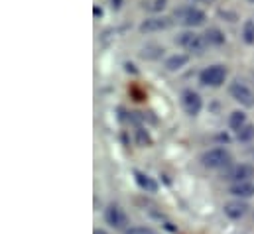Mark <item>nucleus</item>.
<instances>
[{
  "instance_id": "obj_5",
  "label": "nucleus",
  "mask_w": 254,
  "mask_h": 234,
  "mask_svg": "<svg viewBox=\"0 0 254 234\" xmlns=\"http://www.w3.org/2000/svg\"><path fill=\"white\" fill-rule=\"evenodd\" d=\"M229 93H231V97H233L237 103H241L243 107H247V109L254 107V93L245 85V83H241V81L231 83Z\"/></svg>"
},
{
  "instance_id": "obj_24",
  "label": "nucleus",
  "mask_w": 254,
  "mask_h": 234,
  "mask_svg": "<svg viewBox=\"0 0 254 234\" xmlns=\"http://www.w3.org/2000/svg\"><path fill=\"white\" fill-rule=\"evenodd\" d=\"M113 6H115V8H119V6H121V0H113Z\"/></svg>"
},
{
  "instance_id": "obj_12",
  "label": "nucleus",
  "mask_w": 254,
  "mask_h": 234,
  "mask_svg": "<svg viewBox=\"0 0 254 234\" xmlns=\"http://www.w3.org/2000/svg\"><path fill=\"white\" fill-rule=\"evenodd\" d=\"M134 179H136V183L142 191H146V193H156L158 191V183L150 176H146L142 172H134Z\"/></svg>"
},
{
  "instance_id": "obj_20",
  "label": "nucleus",
  "mask_w": 254,
  "mask_h": 234,
  "mask_svg": "<svg viewBox=\"0 0 254 234\" xmlns=\"http://www.w3.org/2000/svg\"><path fill=\"white\" fill-rule=\"evenodd\" d=\"M136 138H138V144L140 146H150L152 144V140H150V136L140 128V130H136Z\"/></svg>"
},
{
  "instance_id": "obj_19",
  "label": "nucleus",
  "mask_w": 254,
  "mask_h": 234,
  "mask_svg": "<svg viewBox=\"0 0 254 234\" xmlns=\"http://www.w3.org/2000/svg\"><path fill=\"white\" fill-rule=\"evenodd\" d=\"M166 2L168 0H150V2H144V8H148L152 12H160L166 8Z\"/></svg>"
},
{
  "instance_id": "obj_15",
  "label": "nucleus",
  "mask_w": 254,
  "mask_h": 234,
  "mask_svg": "<svg viewBox=\"0 0 254 234\" xmlns=\"http://www.w3.org/2000/svg\"><path fill=\"white\" fill-rule=\"evenodd\" d=\"M229 126L233 128V130H241L243 126H247V115L245 113H241V111H235V113H231V117H229Z\"/></svg>"
},
{
  "instance_id": "obj_11",
  "label": "nucleus",
  "mask_w": 254,
  "mask_h": 234,
  "mask_svg": "<svg viewBox=\"0 0 254 234\" xmlns=\"http://www.w3.org/2000/svg\"><path fill=\"white\" fill-rule=\"evenodd\" d=\"M229 193L233 197H239V199H251L254 195V183L253 181H239V183H233Z\"/></svg>"
},
{
  "instance_id": "obj_8",
  "label": "nucleus",
  "mask_w": 254,
  "mask_h": 234,
  "mask_svg": "<svg viewBox=\"0 0 254 234\" xmlns=\"http://www.w3.org/2000/svg\"><path fill=\"white\" fill-rule=\"evenodd\" d=\"M105 221H107L113 229H125L128 225L127 213H125L119 205H111V207L105 211Z\"/></svg>"
},
{
  "instance_id": "obj_16",
  "label": "nucleus",
  "mask_w": 254,
  "mask_h": 234,
  "mask_svg": "<svg viewBox=\"0 0 254 234\" xmlns=\"http://www.w3.org/2000/svg\"><path fill=\"white\" fill-rule=\"evenodd\" d=\"M162 54H164V48H162V46H156V44H150V46H146V48L140 52V56L144 59H158V58H162Z\"/></svg>"
},
{
  "instance_id": "obj_26",
  "label": "nucleus",
  "mask_w": 254,
  "mask_h": 234,
  "mask_svg": "<svg viewBox=\"0 0 254 234\" xmlns=\"http://www.w3.org/2000/svg\"><path fill=\"white\" fill-rule=\"evenodd\" d=\"M93 234H107V233H105V231H101V229H97V231H95Z\"/></svg>"
},
{
  "instance_id": "obj_17",
  "label": "nucleus",
  "mask_w": 254,
  "mask_h": 234,
  "mask_svg": "<svg viewBox=\"0 0 254 234\" xmlns=\"http://www.w3.org/2000/svg\"><path fill=\"white\" fill-rule=\"evenodd\" d=\"M243 38L249 46L254 44V20H247L245 26H243Z\"/></svg>"
},
{
  "instance_id": "obj_10",
  "label": "nucleus",
  "mask_w": 254,
  "mask_h": 234,
  "mask_svg": "<svg viewBox=\"0 0 254 234\" xmlns=\"http://www.w3.org/2000/svg\"><path fill=\"white\" fill-rule=\"evenodd\" d=\"M223 211H225V215H227L229 219L237 221V219H243V217L247 215L249 205H247L245 201H241V199H239V201H229V203H225Z\"/></svg>"
},
{
  "instance_id": "obj_21",
  "label": "nucleus",
  "mask_w": 254,
  "mask_h": 234,
  "mask_svg": "<svg viewBox=\"0 0 254 234\" xmlns=\"http://www.w3.org/2000/svg\"><path fill=\"white\" fill-rule=\"evenodd\" d=\"M125 234H154L150 229L146 227H130L128 231H125Z\"/></svg>"
},
{
  "instance_id": "obj_1",
  "label": "nucleus",
  "mask_w": 254,
  "mask_h": 234,
  "mask_svg": "<svg viewBox=\"0 0 254 234\" xmlns=\"http://www.w3.org/2000/svg\"><path fill=\"white\" fill-rule=\"evenodd\" d=\"M174 20L186 28H197V26H203L207 16L203 10H199L197 6H191V4H186V6H180L174 10Z\"/></svg>"
},
{
  "instance_id": "obj_6",
  "label": "nucleus",
  "mask_w": 254,
  "mask_h": 234,
  "mask_svg": "<svg viewBox=\"0 0 254 234\" xmlns=\"http://www.w3.org/2000/svg\"><path fill=\"white\" fill-rule=\"evenodd\" d=\"M201 107H203L201 97H199L195 91L186 89V91L182 93V109L186 111V115H190V117H197V115L201 113Z\"/></svg>"
},
{
  "instance_id": "obj_25",
  "label": "nucleus",
  "mask_w": 254,
  "mask_h": 234,
  "mask_svg": "<svg viewBox=\"0 0 254 234\" xmlns=\"http://www.w3.org/2000/svg\"><path fill=\"white\" fill-rule=\"evenodd\" d=\"M193 2H203V4H209V2H213V0H193Z\"/></svg>"
},
{
  "instance_id": "obj_3",
  "label": "nucleus",
  "mask_w": 254,
  "mask_h": 234,
  "mask_svg": "<svg viewBox=\"0 0 254 234\" xmlns=\"http://www.w3.org/2000/svg\"><path fill=\"white\" fill-rule=\"evenodd\" d=\"M225 79H227L225 65H211V67H205L199 73V81L205 87H221L225 83Z\"/></svg>"
},
{
  "instance_id": "obj_13",
  "label": "nucleus",
  "mask_w": 254,
  "mask_h": 234,
  "mask_svg": "<svg viewBox=\"0 0 254 234\" xmlns=\"http://www.w3.org/2000/svg\"><path fill=\"white\" fill-rule=\"evenodd\" d=\"M188 61H190V56H186V54L170 56V58L166 59V69H168V71H180Z\"/></svg>"
},
{
  "instance_id": "obj_22",
  "label": "nucleus",
  "mask_w": 254,
  "mask_h": 234,
  "mask_svg": "<svg viewBox=\"0 0 254 234\" xmlns=\"http://www.w3.org/2000/svg\"><path fill=\"white\" fill-rule=\"evenodd\" d=\"M93 14H95V16H101V14H103V10H101V8H95V10H93Z\"/></svg>"
},
{
  "instance_id": "obj_18",
  "label": "nucleus",
  "mask_w": 254,
  "mask_h": 234,
  "mask_svg": "<svg viewBox=\"0 0 254 234\" xmlns=\"http://www.w3.org/2000/svg\"><path fill=\"white\" fill-rule=\"evenodd\" d=\"M237 138H239L241 142H251V140H254V126L253 124L243 126V128L237 132Z\"/></svg>"
},
{
  "instance_id": "obj_23",
  "label": "nucleus",
  "mask_w": 254,
  "mask_h": 234,
  "mask_svg": "<svg viewBox=\"0 0 254 234\" xmlns=\"http://www.w3.org/2000/svg\"><path fill=\"white\" fill-rule=\"evenodd\" d=\"M127 69H128V71H132V73H136V69H134V65H130V63H127Z\"/></svg>"
},
{
  "instance_id": "obj_9",
  "label": "nucleus",
  "mask_w": 254,
  "mask_h": 234,
  "mask_svg": "<svg viewBox=\"0 0 254 234\" xmlns=\"http://www.w3.org/2000/svg\"><path fill=\"white\" fill-rule=\"evenodd\" d=\"M170 26H172V20H170V18H146V20L140 24V32H142V34H152V32L168 30Z\"/></svg>"
},
{
  "instance_id": "obj_4",
  "label": "nucleus",
  "mask_w": 254,
  "mask_h": 234,
  "mask_svg": "<svg viewBox=\"0 0 254 234\" xmlns=\"http://www.w3.org/2000/svg\"><path fill=\"white\" fill-rule=\"evenodd\" d=\"M176 42H178V46H182L184 50H188V52L195 54V56H201L205 52V48H207L205 38L199 36V34H195V32H184V34H180Z\"/></svg>"
},
{
  "instance_id": "obj_2",
  "label": "nucleus",
  "mask_w": 254,
  "mask_h": 234,
  "mask_svg": "<svg viewBox=\"0 0 254 234\" xmlns=\"http://www.w3.org/2000/svg\"><path fill=\"white\" fill-rule=\"evenodd\" d=\"M201 164L207 170H223V168L231 166V154L223 148H213L201 156Z\"/></svg>"
},
{
  "instance_id": "obj_27",
  "label": "nucleus",
  "mask_w": 254,
  "mask_h": 234,
  "mask_svg": "<svg viewBox=\"0 0 254 234\" xmlns=\"http://www.w3.org/2000/svg\"><path fill=\"white\" fill-rule=\"evenodd\" d=\"M251 2H254V0H251Z\"/></svg>"
},
{
  "instance_id": "obj_14",
  "label": "nucleus",
  "mask_w": 254,
  "mask_h": 234,
  "mask_svg": "<svg viewBox=\"0 0 254 234\" xmlns=\"http://www.w3.org/2000/svg\"><path fill=\"white\" fill-rule=\"evenodd\" d=\"M203 38H205L207 46H221V44H225V34L221 30H217V28H209Z\"/></svg>"
},
{
  "instance_id": "obj_7",
  "label": "nucleus",
  "mask_w": 254,
  "mask_h": 234,
  "mask_svg": "<svg viewBox=\"0 0 254 234\" xmlns=\"http://www.w3.org/2000/svg\"><path fill=\"white\" fill-rule=\"evenodd\" d=\"M254 177V168L251 164H239V166H233L227 174L225 179L233 181V183H239V181H251Z\"/></svg>"
}]
</instances>
